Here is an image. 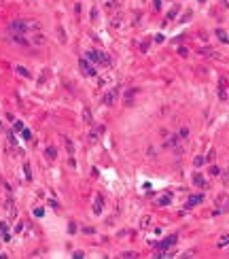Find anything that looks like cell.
I'll list each match as a JSON object with an SVG mask.
<instances>
[{
	"instance_id": "cell-1",
	"label": "cell",
	"mask_w": 229,
	"mask_h": 259,
	"mask_svg": "<svg viewBox=\"0 0 229 259\" xmlns=\"http://www.w3.org/2000/svg\"><path fill=\"white\" fill-rule=\"evenodd\" d=\"M79 68L83 70V74H87V77H96V74H98L96 66H91V62L87 60V57H81V60H79Z\"/></svg>"
},
{
	"instance_id": "cell-2",
	"label": "cell",
	"mask_w": 229,
	"mask_h": 259,
	"mask_svg": "<svg viewBox=\"0 0 229 259\" xmlns=\"http://www.w3.org/2000/svg\"><path fill=\"white\" fill-rule=\"evenodd\" d=\"M227 89H229V81H227L225 77H221V79H219V100H227V98H229Z\"/></svg>"
},
{
	"instance_id": "cell-3",
	"label": "cell",
	"mask_w": 229,
	"mask_h": 259,
	"mask_svg": "<svg viewBox=\"0 0 229 259\" xmlns=\"http://www.w3.org/2000/svg\"><path fill=\"white\" fill-rule=\"evenodd\" d=\"M123 21H125V15L121 13V11H117V13L112 15V19H110V26L114 30H119V28H123Z\"/></svg>"
},
{
	"instance_id": "cell-4",
	"label": "cell",
	"mask_w": 229,
	"mask_h": 259,
	"mask_svg": "<svg viewBox=\"0 0 229 259\" xmlns=\"http://www.w3.org/2000/svg\"><path fill=\"white\" fill-rule=\"evenodd\" d=\"M47 42V36L40 34V32H34V34L30 36V45H36V47H42Z\"/></svg>"
},
{
	"instance_id": "cell-5",
	"label": "cell",
	"mask_w": 229,
	"mask_h": 259,
	"mask_svg": "<svg viewBox=\"0 0 229 259\" xmlns=\"http://www.w3.org/2000/svg\"><path fill=\"white\" fill-rule=\"evenodd\" d=\"M176 240H178V238L172 234V236H168V238H163V240H161L157 246H159L161 251H166V249H170V246H174V244H176Z\"/></svg>"
},
{
	"instance_id": "cell-6",
	"label": "cell",
	"mask_w": 229,
	"mask_h": 259,
	"mask_svg": "<svg viewBox=\"0 0 229 259\" xmlns=\"http://www.w3.org/2000/svg\"><path fill=\"white\" fill-rule=\"evenodd\" d=\"M178 144H181V138H178V134H176V136H168L166 142H163V147L166 149H178Z\"/></svg>"
},
{
	"instance_id": "cell-7",
	"label": "cell",
	"mask_w": 229,
	"mask_h": 259,
	"mask_svg": "<svg viewBox=\"0 0 229 259\" xmlns=\"http://www.w3.org/2000/svg\"><path fill=\"white\" fill-rule=\"evenodd\" d=\"M102 53L104 51H87V60L91 64H102Z\"/></svg>"
},
{
	"instance_id": "cell-8",
	"label": "cell",
	"mask_w": 229,
	"mask_h": 259,
	"mask_svg": "<svg viewBox=\"0 0 229 259\" xmlns=\"http://www.w3.org/2000/svg\"><path fill=\"white\" fill-rule=\"evenodd\" d=\"M117 96H119V91H117V89H110V91L104 96V104H106V106H112L114 100H117Z\"/></svg>"
},
{
	"instance_id": "cell-9",
	"label": "cell",
	"mask_w": 229,
	"mask_h": 259,
	"mask_svg": "<svg viewBox=\"0 0 229 259\" xmlns=\"http://www.w3.org/2000/svg\"><path fill=\"white\" fill-rule=\"evenodd\" d=\"M11 40L17 45H30V40L26 38V34H11Z\"/></svg>"
},
{
	"instance_id": "cell-10",
	"label": "cell",
	"mask_w": 229,
	"mask_h": 259,
	"mask_svg": "<svg viewBox=\"0 0 229 259\" xmlns=\"http://www.w3.org/2000/svg\"><path fill=\"white\" fill-rule=\"evenodd\" d=\"M102 208H104V198L98 196V198H96V202H94V212H96V214H100V212H102Z\"/></svg>"
},
{
	"instance_id": "cell-11",
	"label": "cell",
	"mask_w": 229,
	"mask_h": 259,
	"mask_svg": "<svg viewBox=\"0 0 229 259\" xmlns=\"http://www.w3.org/2000/svg\"><path fill=\"white\" fill-rule=\"evenodd\" d=\"M193 185H197V187H201V189H206V187H208V183H206V179L201 174H195L193 176Z\"/></svg>"
},
{
	"instance_id": "cell-12",
	"label": "cell",
	"mask_w": 229,
	"mask_h": 259,
	"mask_svg": "<svg viewBox=\"0 0 229 259\" xmlns=\"http://www.w3.org/2000/svg\"><path fill=\"white\" fill-rule=\"evenodd\" d=\"M15 72H17V74H21L24 79H30V77H32V72H30L28 68H24V66H15Z\"/></svg>"
},
{
	"instance_id": "cell-13",
	"label": "cell",
	"mask_w": 229,
	"mask_h": 259,
	"mask_svg": "<svg viewBox=\"0 0 229 259\" xmlns=\"http://www.w3.org/2000/svg\"><path fill=\"white\" fill-rule=\"evenodd\" d=\"M45 157H47V159H55V157H57V149H55V147H47V149H45Z\"/></svg>"
},
{
	"instance_id": "cell-14",
	"label": "cell",
	"mask_w": 229,
	"mask_h": 259,
	"mask_svg": "<svg viewBox=\"0 0 229 259\" xmlns=\"http://www.w3.org/2000/svg\"><path fill=\"white\" fill-rule=\"evenodd\" d=\"M201 200H204V196H201V193H199V196H191V198H189V202H187V208L195 206V204H199Z\"/></svg>"
},
{
	"instance_id": "cell-15",
	"label": "cell",
	"mask_w": 229,
	"mask_h": 259,
	"mask_svg": "<svg viewBox=\"0 0 229 259\" xmlns=\"http://www.w3.org/2000/svg\"><path fill=\"white\" fill-rule=\"evenodd\" d=\"M197 53H199V55H212V57H216V55H219V53H214V51L210 49V47H199V49H197Z\"/></svg>"
},
{
	"instance_id": "cell-16",
	"label": "cell",
	"mask_w": 229,
	"mask_h": 259,
	"mask_svg": "<svg viewBox=\"0 0 229 259\" xmlns=\"http://www.w3.org/2000/svg\"><path fill=\"white\" fill-rule=\"evenodd\" d=\"M104 7L108 11H117L119 9V0H104Z\"/></svg>"
},
{
	"instance_id": "cell-17",
	"label": "cell",
	"mask_w": 229,
	"mask_h": 259,
	"mask_svg": "<svg viewBox=\"0 0 229 259\" xmlns=\"http://www.w3.org/2000/svg\"><path fill=\"white\" fill-rule=\"evenodd\" d=\"M170 202H172V196H170V193H166V196H161L159 200H157V204H159V206H168Z\"/></svg>"
},
{
	"instance_id": "cell-18",
	"label": "cell",
	"mask_w": 229,
	"mask_h": 259,
	"mask_svg": "<svg viewBox=\"0 0 229 259\" xmlns=\"http://www.w3.org/2000/svg\"><path fill=\"white\" fill-rule=\"evenodd\" d=\"M216 38H219L221 42H229V38H227V34H225V30H221V28H216Z\"/></svg>"
},
{
	"instance_id": "cell-19",
	"label": "cell",
	"mask_w": 229,
	"mask_h": 259,
	"mask_svg": "<svg viewBox=\"0 0 229 259\" xmlns=\"http://www.w3.org/2000/svg\"><path fill=\"white\" fill-rule=\"evenodd\" d=\"M83 121L85 123H94V117H91V111L89 109H83Z\"/></svg>"
},
{
	"instance_id": "cell-20",
	"label": "cell",
	"mask_w": 229,
	"mask_h": 259,
	"mask_svg": "<svg viewBox=\"0 0 229 259\" xmlns=\"http://www.w3.org/2000/svg\"><path fill=\"white\" fill-rule=\"evenodd\" d=\"M64 142H66V149H68V155H74V144L70 138H64Z\"/></svg>"
},
{
	"instance_id": "cell-21",
	"label": "cell",
	"mask_w": 229,
	"mask_h": 259,
	"mask_svg": "<svg viewBox=\"0 0 229 259\" xmlns=\"http://www.w3.org/2000/svg\"><path fill=\"white\" fill-rule=\"evenodd\" d=\"M149 225H151V217L146 214V217H142V219H140V227H142V229H146Z\"/></svg>"
},
{
	"instance_id": "cell-22",
	"label": "cell",
	"mask_w": 229,
	"mask_h": 259,
	"mask_svg": "<svg viewBox=\"0 0 229 259\" xmlns=\"http://www.w3.org/2000/svg\"><path fill=\"white\" fill-rule=\"evenodd\" d=\"M204 161H206V157H201V155H197V157L193 159V166H195V168H199V166H204Z\"/></svg>"
},
{
	"instance_id": "cell-23",
	"label": "cell",
	"mask_w": 229,
	"mask_h": 259,
	"mask_svg": "<svg viewBox=\"0 0 229 259\" xmlns=\"http://www.w3.org/2000/svg\"><path fill=\"white\" fill-rule=\"evenodd\" d=\"M187 136H189V127H181V130H178V138H181V140L187 138Z\"/></svg>"
},
{
	"instance_id": "cell-24",
	"label": "cell",
	"mask_w": 229,
	"mask_h": 259,
	"mask_svg": "<svg viewBox=\"0 0 229 259\" xmlns=\"http://www.w3.org/2000/svg\"><path fill=\"white\" fill-rule=\"evenodd\" d=\"M24 170H26V179H28V181H32V170H30V164H26V166H24Z\"/></svg>"
},
{
	"instance_id": "cell-25",
	"label": "cell",
	"mask_w": 229,
	"mask_h": 259,
	"mask_svg": "<svg viewBox=\"0 0 229 259\" xmlns=\"http://www.w3.org/2000/svg\"><path fill=\"white\" fill-rule=\"evenodd\" d=\"M210 174H212V176H219V174H221V168H219V166H212V168H210Z\"/></svg>"
},
{
	"instance_id": "cell-26",
	"label": "cell",
	"mask_w": 229,
	"mask_h": 259,
	"mask_svg": "<svg viewBox=\"0 0 229 259\" xmlns=\"http://www.w3.org/2000/svg\"><path fill=\"white\" fill-rule=\"evenodd\" d=\"M176 13H178V9H172L170 13H168V19H174V17H176Z\"/></svg>"
},
{
	"instance_id": "cell-27",
	"label": "cell",
	"mask_w": 229,
	"mask_h": 259,
	"mask_svg": "<svg viewBox=\"0 0 229 259\" xmlns=\"http://www.w3.org/2000/svg\"><path fill=\"white\" fill-rule=\"evenodd\" d=\"M227 244H229V236H225V238L219 242V246H227Z\"/></svg>"
},
{
	"instance_id": "cell-28",
	"label": "cell",
	"mask_w": 229,
	"mask_h": 259,
	"mask_svg": "<svg viewBox=\"0 0 229 259\" xmlns=\"http://www.w3.org/2000/svg\"><path fill=\"white\" fill-rule=\"evenodd\" d=\"M9 142H11V144H17V140H15V136H13V132H9Z\"/></svg>"
},
{
	"instance_id": "cell-29",
	"label": "cell",
	"mask_w": 229,
	"mask_h": 259,
	"mask_svg": "<svg viewBox=\"0 0 229 259\" xmlns=\"http://www.w3.org/2000/svg\"><path fill=\"white\" fill-rule=\"evenodd\" d=\"M191 15H193V13H191V11H187V13H185V17H183L181 21H189V19H191Z\"/></svg>"
},
{
	"instance_id": "cell-30",
	"label": "cell",
	"mask_w": 229,
	"mask_h": 259,
	"mask_svg": "<svg viewBox=\"0 0 229 259\" xmlns=\"http://www.w3.org/2000/svg\"><path fill=\"white\" fill-rule=\"evenodd\" d=\"M24 138H28V140L32 138V132H30V130H24Z\"/></svg>"
},
{
	"instance_id": "cell-31",
	"label": "cell",
	"mask_w": 229,
	"mask_h": 259,
	"mask_svg": "<svg viewBox=\"0 0 229 259\" xmlns=\"http://www.w3.org/2000/svg\"><path fill=\"white\" fill-rule=\"evenodd\" d=\"M89 140H91V142H96V140H98V134L91 132V134H89Z\"/></svg>"
},
{
	"instance_id": "cell-32",
	"label": "cell",
	"mask_w": 229,
	"mask_h": 259,
	"mask_svg": "<svg viewBox=\"0 0 229 259\" xmlns=\"http://www.w3.org/2000/svg\"><path fill=\"white\" fill-rule=\"evenodd\" d=\"M68 231H70V234H74V231H76V225L70 223V225H68Z\"/></svg>"
},
{
	"instance_id": "cell-33",
	"label": "cell",
	"mask_w": 229,
	"mask_h": 259,
	"mask_svg": "<svg viewBox=\"0 0 229 259\" xmlns=\"http://www.w3.org/2000/svg\"><path fill=\"white\" fill-rule=\"evenodd\" d=\"M15 130H24V123H21V121H15Z\"/></svg>"
},
{
	"instance_id": "cell-34",
	"label": "cell",
	"mask_w": 229,
	"mask_h": 259,
	"mask_svg": "<svg viewBox=\"0 0 229 259\" xmlns=\"http://www.w3.org/2000/svg\"><path fill=\"white\" fill-rule=\"evenodd\" d=\"M0 231H7V223H4V221L0 223Z\"/></svg>"
},
{
	"instance_id": "cell-35",
	"label": "cell",
	"mask_w": 229,
	"mask_h": 259,
	"mask_svg": "<svg viewBox=\"0 0 229 259\" xmlns=\"http://www.w3.org/2000/svg\"><path fill=\"white\" fill-rule=\"evenodd\" d=\"M221 2H223V7H225V9H229V0H221Z\"/></svg>"
},
{
	"instance_id": "cell-36",
	"label": "cell",
	"mask_w": 229,
	"mask_h": 259,
	"mask_svg": "<svg viewBox=\"0 0 229 259\" xmlns=\"http://www.w3.org/2000/svg\"><path fill=\"white\" fill-rule=\"evenodd\" d=\"M0 132H4V123L2 121H0Z\"/></svg>"
},
{
	"instance_id": "cell-37",
	"label": "cell",
	"mask_w": 229,
	"mask_h": 259,
	"mask_svg": "<svg viewBox=\"0 0 229 259\" xmlns=\"http://www.w3.org/2000/svg\"><path fill=\"white\" fill-rule=\"evenodd\" d=\"M197 2H206V0H197Z\"/></svg>"
}]
</instances>
